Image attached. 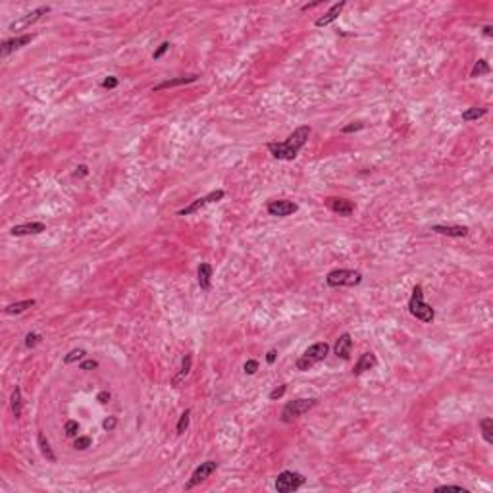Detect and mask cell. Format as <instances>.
<instances>
[{
  "mask_svg": "<svg viewBox=\"0 0 493 493\" xmlns=\"http://www.w3.org/2000/svg\"><path fill=\"white\" fill-rule=\"evenodd\" d=\"M345 4H347L345 0H341V2H335V4H333V6H331V8H329L328 12H326V14H324V16L316 19V23H314V25H316V27H326V25H329V23H333V21H335V19L339 17V14L343 12Z\"/></svg>",
  "mask_w": 493,
  "mask_h": 493,
  "instance_id": "obj_15",
  "label": "cell"
},
{
  "mask_svg": "<svg viewBox=\"0 0 493 493\" xmlns=\"http://www.w3.org/2000/svg\"><path fill=\"white\" fill-rule=\"evenodd\" d=\"M21 407H23V397H21V390L16 385L12 395H10V408H12V414L16 418L21 416Z\"/></svg>",
  "mask_w": 493,
  "mask_h": 493,
  "instance_id": "obj_23",
  "label": "cell"
},
{
  "mask_svg": "<svg viewBox=\"0 0 493 493\" xmlns=\"http://www.w3.org/2000/svg\"><path fill=\"white\" fill-rule=\"evenodd\" d=\"M100 85L104 87V89H116V87L120 85V81H118V77H114V75H110V77L102 79V83Z\"/></svg>",
  "mask_w": 493,
  "mask_h": 493,
  "instance_id": "obj_38",
  "label": "cell"
},
{
  "mask_svg": "<svg viewBox=\"0 0 493 493\" xmlns=\"http://www.w3.org/2000/svg\"><path fill=\"white\" fill-rule=\"evenodd\" d=\"M37 445H39V451H41V455H43L44 459L48 460V462H56V455H54V451L50 447V442L46 439V435L43 432L37 433Z\"/></svg>",
  "mask_w": 493,
  "mask_h": 493,
  "instance_id": "obj_20",
  "label": "cell"
},
{
  "mask_svg": "<svg viewBox=\"0 0 493 493\" xmlns=\"http://www.w3.org/2000/svg\"><path fill=\"white\" fill-rule=\"evenodd\" d=\"M116 424H118V418H116V416H108V418L102 422V428L106 430V432H112L114 428H116Z\"/></svg>",
  "mask_w": 493,
  "mask_h": 493,
  "instance_id": "obj_39",
  "label": "cell"
},
{
  "mask_svg": "<svg viewBox=\"0 0 493 493\" xmlns=\"http://www.w3.org/2000/svg\"><path fill=\"white\" fill-rule=\"evenodd\" d=\"M360 129H364L362 121H353V123L345 125V127L341 129V133H355V131H360Z\"/></svg>",
  "mask_w": 493,
  "mask_h": 493,
  "instance_id": "obj_35",
  "label": "cell"
},
{
  "mask_svg": "<svg viewBox=\"0 0 493 493\" xmlns=\"http://www.w3.org/2000/svg\"><path fill=\"white\" fill-rule=\"evenodd\" d=\"M191 366H193V356L191 355H185L183 356V360H181V368H179V372L175 374L172 378V385L173 387H177L179 383H181L187 376H189V372H191Z\"/></svg>",
  "mask_w": 493,
  "mask_h": 493,
  "instance_id": "obj_21",
  "label": "cell"
},
{
  "mask_svg": "<svg viewBox=\"0 0 493 493\" xmlns=\"http://www.w3.org/2000/svg\"><path fill=\"white\" fill-rule=\"evenodd\" d=\"M189 418H191V410L187 408L185 412H183L181 416H179V422H177V428H175V432H177V435H181L187 428H189Z\"/></svg>",
  "mask_w": 493,
  "mask_h": 493,
  "instance_id": "obj_28",
  "label": "cell"
},
{
  "mask_svg": "<svg viewBox=\"0 0 493 493\" xmlns=\"http://www.w3.org/2000/svg\"><path fill=\"white\" fill-rule=\"evenodd\" d=\"M326 206L331 210V212H335V214H339V216H351L353 212H355V202L349 199H339V197H329V199H326Z\"/></svg>",
  "mask_w": 493,
  "mask_h": 493,
  "instance_id": "obj_11",
  "label": "cell"
},
{
  "mask_svg": "<svg viewBox=\"0 0 493 493\" xmlns=\"http://www.w3.org/2000/svg\"><path fill=\"white\" fill-rule=\"evenodd\" d=\"M218 470V462L216 460H204V462H200L199 466L195 468V472L191 474L189 482L185 484V489L189 491V489H193V487H197L199 484H202L206 478H210L214 472Z\"/></svg>",
  "mask_w": 493,
  "mask_h": 493,
  "instance_id": "obj_7",
  "label": "cell"
},
{
  "mask_svg": "<svg viewBox=\"0 0 493 493\" xmlns=\"http://www.w3.org/2000/svg\"><path fill=\"white\" fill-rule=\"evenodd\" d=\"M484 35H485V37H493V27L491 25H485L484 27Z\"/></svg>",
  "mask_w": 493,
  "mask_h": 493,
  "instance_id": "obj_43",
  "label": "cell"
},
{
  "mask_svg": "<svg viewBox=\"0 0 493 493\" xmlns=\"http://www.w3.org/2000/svg\"><path fill=\"white\" fill-rule=\"evenodd\" d=\"M243 370H245V374H249V376H252V374H256V370H258V362L256 360H247L245 362V366H243Z\"/></svg>",
  "mask_w": 493,
  "mask_h": 493,
  "instance_id": "obj_37",
  "label": "cell"
},
{
  "mask_svg": "<svg viewBox=\"0 0 493 493\" xmlns=\"http://www.w3.org/2000/svg\"><path fill=\"white\" fill-rule=\"evenodd\" d=\"M310 125H301L287 137V141L283 143H268V150L270 154L274 156L276 160H295L299 150L308 143V137H310Z\"/></svg>",
  "mask_w": 493,
  "mask_h": 493,
  "instance_id": "obj_1",
  "label": "cell"
},
{
  "mask_svg": "<svg viewBox=\"0 0 493 493\" xmlns=\"http://www.w3.org/2000/svg\"><path fill=\"white\" fill-rule=\"evenodd\" d=\"M432 231L437 235H447V237H466L468 229L466 225H445V224H435L432 225Z\"/></svg>",
  "mask_w": 493,
  "mask_h": 493,
  "instance_id": "obj_14",
  "label": "cell"
},
{
  "mask_svg": "<svg viewBox=\"0 0 493 493\" xmlns=\"http://www.w3.org/2000/svg\"><path fill=\"white\" fill-rule=\"evenodd\" d=\"M46 231V225L43 222H31V224H21V225H14L10 229V233L14 237H23V235H39Z\"/></svg>",
  "mask_w": 493,
  "mask_h": 493,
  "instance_id": "obj_13",
  "label": "cell"
},
{
  "mask_svg": "<svg viewBox=\"0 0 493 493\" xmlns=\"http://www.w3.org/2000/svg\"><path fill=\"white\" fill-rule=\"evenodd\" d=\"M37 343H41V335H39V333H33V331H31V333H27V335H25V347H27V349H33Z\"/></svg>",
  "mask_w": 493,
  "mask_h": 493,
  "instance_id": "obj_33",
  "label": "cell"
},
{
  "mask_svg": "<svg viewBox=\"0 0 493 493\" xmlns=\"http://www.w3.org/2000/svg\"><path fill=\"white\" fill-rule=\"evenodd\" d=\"M197 279H199V286L202 291H210V287H212V266L208 262H202L199 266Z\"/></svg>",
  "mask_w": 493,
  "mask_h": 493,
  "instance_id": "obj_19",
  "label": "cell"
},
{
  "mask_svg": "<svg viewBox=\"0 0 493 493\" xmlns=\"http://www.w3.org/2000/svg\"><path fill=\"white\" fill-rule=\"evenodd\" d=\"M224 197H225V191H222V189L212 191V193H208L206 197H200V199L193 200L189 206L177 210V216H191V214L199 212L200 208H204L206 204H210V202H218V200H222Z\"/></svg>",
  "mask_w": 493,
  "mask_h": 493,
  "instance_id": "obj_8",
  "label": "cell"
},
{
  "mask_svg": "<svg viewBox=\"0 0 493 493\" xmlns=\"http://www.w3.org/2000/svg\"><path fill=\"white\" fill-rule=\"evenodd\" d=\"M480 430H482V437L487 445H493V418H482L480 420Z\"/></svg>",
  "mask_w": 493,
  "mask_h": 493,
  "instance_id": "obj_24",
  "label": "cell"
},
{
  "mask_svg": "<svg viewBox=\"0 0 493 493\" xmlns=\"http://www.w3.org/2000/svg\"><path fill=\"white\" fill-rule=\"evenodd\" d=\"M85 356H87L85 349H73V351H69L68 355L64 356V364H73L77 362V360H83Z\"/></svg>",
  "mask_w": 493,
  "mask_h": 493,
  "instance_id": "obj_27",
  "label": "cell"
},
{
  "mask_svg": "<svg viewBox=\"0 0 493 493\" xmlns=\"http://www.w3.org/2000/svg\"><path fill=\"white\" fill-rule=\"evenodd\" d=\"M304 476L301 472H293V470H283L279 472L276 478V489L279 493H291L297 491L299 487L304 485Z\"/></svg>",
  "mask_w": 493,
  "mask_h": 493,
  "instance_id": "obj_6",
  "label": "cell"
},
{
  "mask_svg": "<svg viewBox=\"0 0 493 493\" xmlns=\"http://www.w3.org/2000/svg\"><path fill=\"white\" fill-rule=\"evenodd\" d=\"M85 175H89V166L79 164V166H77V170L73 172V177H85Z\"/></svg>",
  "mask_w": 493,
  "mask_h": 493,
  "instance_id": "obj_40",
  "label": "cell"
},
{
  "mask_svg": "<svg viewBox=\"0 0 493 493\" xmlns=\"http://www.w3.org/2000/svg\"><path fill=\"white\" fill-rule=\"evenodd\" d=\"M491 71V68H489V64H487V60H478L476 64H474V68H472V71H470V77H482V75H487Z\"/></svg>",
  "mask_w": 493,
  "mask_h": 493,
  "instance_id": "obj_26",
  "label": "cell"
},
{
  "mask_svg": "<svg viewBox=\"0 0 493 493\" xmlns=\"http://www.w3.org/2000/svg\"><path fill=\"white\" fill-rule=\"evenodd\" d=\"M276 358H277L276 349H272V351H268V353H266V362H268V364H274V362H276Z\"/></svg>",
  "mask_w": 493,
  "mask_h": 493,
  "instance_id": "obj_41",
  "label": "cell"
},
{
  "mask_svg": "<svg viewBox=\"0 0 493 493\" xmlns=\"http://www.w3.org/2000/svg\"><path fill=\"white\" fill-rule=\"evenodd\" d=\"M328 353H329V345L326 343V341L314 343V345L308 347L303 355L297 358L295 366H297V370H299V372H306V370H310V368L316 362L324 360V358L328 356Z\"/></svg>",
  "mask_w": 493,
  "mask_h": 493,
  "instance_id": "obj_3",
  "label": "cell"
},
{
  "mask_svg": "<svg viewBox=\"0 0 493 493\" xmlns=\"http://www.w3.org/2000/svg\"><path fill=\"white\" fill-rule=\"evenodd\" d=\"M96 368H98V362L93 358H87V360L79 362V370H96Z\"/></svg>",
  "mask_w": 493,
  "mask_h": 493,
  "instance_id": "obj_36",
  "label": "cell"
},
{
  "mask_svg": "<svg viewBox=\"0 0 493 493\" xmlns=\"http://www.w3.org/2000/svg\"><path fill=\"white\" fill-rule=\"evenodd\" d=\"M31 41H33V35H21V37H14V39H6L2 43V58H8L12 52L19 50L21 46H25Z\"/></svg>",
  "mask_w": 493,
  "mask_h": 493,
  "instance_id": "obj_12",
  "label": "cell"
},
{
  "mask_svg": "<svg viewBox=\"0 0 493 493\" xmlns=\"http://www.w3.org/2000/svg\"><path fill=\"white\" fill-rule=\"evenodd\" d=\"M46 14H50V6H39V8H35L33 12H29V14H25V16L17 17L16 21H12L10 23V31H21V29H27L29 25H33V23H37L39 19L43 16H46Z\"/></svg>",
  "mask_w": 493,
  "mask_h": 493,
  "instance_id": "obj_9",
  "label": "cell"
},
{
  "mask_svg": "<svg viewBox=\"0 0 493 493\" xmlns=\"http://www.w3.org/2000/svg\"><path fill=\"white\" fill-rule=\"evenodd\" d=\"M408 312L414 316L416 320L424 322V324H432L433 318H435V310L424 301V289H422L420 283L414 286L412 295L408 299Z\"/></svg>",
  "mask_w": 493,
  "mask_h": 493,
  "instance_id": "obj_2",
  "label": "cell"
},
{
  "mask_svg": "<svg viewBox=\"0 0 493 493\" xmlns=\"http://www.w3.org/2000/svg\"><path fill=\"white\" fill-rule=\"evenodd\" d=\"M351 351H353V339L349 333H343L339 335V339L335 341V355L343 360H349L351 358Z\"/></svg>",
  "mask_w": 493,
  "mask_h": 493,
  "instance_id": "obj_18",
  "label": "cell"
},
{
  "mask_svg": "<svg viewBox=\"0 0 493 493\" xmlns=\"http://www.w3.org/2000/svg\"><path fill=\"white\" fill-rule=\"evenodd\" d=\"M360 281H362V274L358 270L338 268L331 270L326 276V283L329 287H355L360 286Z\"/></svg>",
  "mask_w": 493,
  "mask_h": 493,
  "instance_id": "obj_5",
  "label": "cell"
},
{
  "mask_svg": "<svg viewBox=\"0 0 493 493\" xmlns=\"http://www.w3.org/2000/svg\"><path fill=\"white\" fill-rule=\"evenodd\" d=\"M199 79L197 73L193 75H183V77H173V79H166L162 83L152 87V91H164V89H172V87H179V85H187V83H195Z\"/></svg>",
  "mask_w": 493,
  "mask_h": 493,
  "instance_id": "obj_17",
  "label": "cell"
},
{
  "mask_svg": "<svg viewBox=\"0 0 493 493\" xmlns=\"http://www.w3.org/2000/svg\"><path fill=\"white\" fill-rule=\"evenodd\" d=\"M485 114H487V108H485V106H472V108H468V110L462 112V120L476 121V120H480V118H484Z\"/></svg>",
  "mask_w": 493,
  "mask_h": 493,
  "instance_id": "obj_25",
  "label": "cell"
},
{
  "mask_svg": "<svg viewBox=\"0 0 493 493\" xmlns=\"http://www.w3.org/2000/svg\"><path fill=\"white\" fill-rule=\"evenodd\" d=\"M287 391V385H277V387H274V390L270 391V401H277V399H281L283 395H286Z\"/></svg>",
  "mask_w": 493,
  "mask_h": 493,
  "instance_id": "obj_31",
  "label": "cell"
},
{
  "mask_svg": "<svg viewBox=\"0 0 493 493\" xmlns=\"http://www.w3.org/2000/svg\"><path fill=\"white\" fill-rule=\"evenodd\" d=\"M96 401H98V403H108V401H110V393H108V391H100V393L96 395Z\"/></svg>",
  "mask_w": 493,
  "mask_h": 493,
  "instance_id": "obj_42",
  "label": "cell"
},
{
  "mask_svg": "<svg viewBox=\"0 0 493 493\" xmlns=\"http://www.w3.org/2000/svg\"><path fill=\"white\" fill-rule=\"evenodd\" d=\"M168 50H170V43H168V41H164V43L160 44V46H158V48L152 52V60H160V58H162V56H164Z\"/></svg>",
  "mask_w": 493,
  "mask_h": 493,
  "instance_id": "obj_32",
  "label": "cell"
},
{
  "mask_svg": "<svg viewBox=\"0 0 493 493\" xmlns=\"http://www.w3.org/2000/svg\"><path fill=\"white\" fill-rule=\"evenodd\" d=\"M35 299H25V301H17V303H12V304H8L6 308H4V314H21V312H25V310H29L31 306H35Z\"/></svg>",
  "mask_w": 493,
  "mask_h": 493,
  "instance_id": "obj_22",
  "label": "cell"
},
{
  "mask_svg": "<svg viewBox=\"0 0 493 493\" xmlns=\"http://www.w3.org/2000/svg\"><path fill=\"white\" fill-rule=\"evenodd\" d=\"M435 491H460V493H468L466 487L462 485H437Z\"/></svg>",
  "mask_w": 493,
  "mask_h": 493,
  "instance_id": "obj_34",
  "label": "cell"
},
{
  "mask_svg": "<svg viewBox=\"0 0 493 493\" xmlns=\"http://www.w3.org/2000/svg\"><path fill=\"white\" fill-rule=\"evenodd\" d=\"M73 447L77 451H85L87 447H91V437L89 435H77L75 437V443H73Z\"/></svg>",
  "mask_w": 493,
  "mask_h": 493,
  "instance_id": "obj_30",
  "label": "cell"
},
{
  "mask_svg": "<svg viewBox=\"0 0 493 493\" xmlns=\"http://www.w3.org/2000/svg\"><path fill=\"white\" fill-rule=\"evenodd\" d=\"M378 366V358H376V355L374 353H364V355H360V358L356 360L355 368H353V376H360V374L368 372V370H372V368H376Z\"/></svg>",
  "mask_w": 493,
  "mask_h": 493,
  "instance_id": "obj_16",
  "label": "cell"
},
{
  "mask_svg": "<svg viewBox=\"0 0 493 493\" xmlns=\"http://www.w3.org/2000/svg\"><path fill=\"white\" fill-rule=\"evenodd\" d=\"M266 210H268L270 216L286 218V216H291V214H295V212L299 210V206H297V202H293V200L276 199V200H270L268 206H266Z\"/></svg>",
  "mask_w": 493,
  "mask_h": 493,
  "instance_id": "obj_10",
  "label": "cell"
},
{
  "mask_svg": "<svg viewBox=\"0 0 493 493\" xmlns=\"http://www.w3.org/2000/svg\"><path fill=\"white\" fill-rule=\"evenodd\" d=\"M64 432H66V435H68V437H77V435H79L77 420H68V422H66V426H64Z\"/></svg>",
  "mask_w": 493,
  "mask_h": 493,
  "instance_id": "obj_29",
  "label": "cell"
},
{
  "mask_svg": "<svg viewBox=\"0 0 493 493\" xmlns=\"http://www.w3.org/2000/svg\"><path fill=\"white\" fill-rule=\"evenodd\" d=\"M316 405H318V399H295V401H289L283 407V410H281V422L291 424L297 418H301L308 410H312Z\"/></svg>",
  "mask_w": 493,
  "mask_h": 493,
  "instance_id": "obj_4",
  "label": "cell"
}]
</instances>
